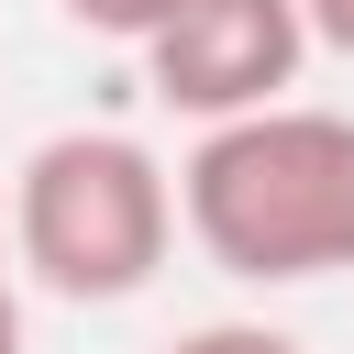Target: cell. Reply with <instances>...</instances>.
I'll return each instance as SVG.
<instances>
[{"mask_svg": "<svg viewBox=\"0 0 354 354\" xmlns=\"http://www.w3.org/2000/svg\"><path fill=\"white\" fill-rule=\"evenodd\" d=\"M177 221L243 288L343 277L354 266V111L277 100V111L210 122L177 166Z\"/></svg>", "mask_w": 354, "mask_h": 354, "instance_id": "6da1fadb", "label": "cell"}, {"mask_svg": "<svg viewBox=\"0 0 354 354\" xmlns=\"http://www.w3.org/2000/svg\"><path fill=\"white\" fill-rule=\"evenodd\" d=\"M177 243V177L133 133H44L11 177V254L55 299H133Z\"/></svg>", "mask_w": 354, "mask_h": 354, "instance_id": "7a4b0ae2", "label": "cell"}, {"mask_svg": "<svg viewBox=\"0 0 354 354\" xmlns=\"http://www.w3.org/2000/svg\"><path fill=\"white\" fill-rule=\"evenodd\" d=\"M310 66V11L299 0H188L155 44H144V88L166 111H188L199 133L210 122H243V111H277Z\"/></svg>", "mask_w": 354, "mask_h": 354, "instance_id": "3957f363", "label": "cell"}, {"mask_svg": "<svg viewBox=\"0 0 354 354\" xmlns=\"http://www.w3.org/2000/svg\"><path fill=\"white\" fill-rule=\"evenodd\" d=\"M55 11H66L77 33H100V44H133V55H144V44H155L188 0H55Z\"/></svg>", "mask_w": 354, "mask_h": 354, "instance_id": "277c9868", "label": "cell"}, {"mask_svg": "<svg viewBox=\"0 0 354 354\" xmlns=\"http://www.w3.org/2000/svg\"><path fill=\"white\" fill-rule=\"evenodd\" d=\"M166 354H299V343L266 332V321H199V332H177Z\"/></svg>", "mask_w": 354, "mask_h": 354, "instance_id": "5b68a950", "label": "cell"}, {"mask_svg": "<svg viewBox=\"0 0 354 354\" xmlns=\"http://www.w3.org/2000/svg\"><path fill=\"white\" fill-rule=\"evenodd\" d=\"M11 210H0V354H22V288H11Z\"/></svg>", "mask_w": 354, "mask_h": 354, "instance_id": "8992f818", "label": "cell"}, {"mask_svg": "<svg viewBox=\"0 0 354 354\" xmlns=\"http://www.w3.org/2000/svg\"><path fill=\"white\" fill-rule=\"evenodd\" d=\"M310 11V44H332V55H354V0H299Z\"/></svg>", "mask_w": 354, "mask_h": 354, "instance_id": "52a82bcc", "label": "cell"}]
</instances>
